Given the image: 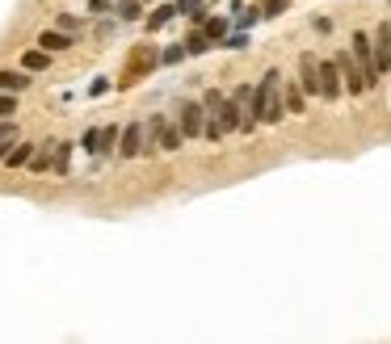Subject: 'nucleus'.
<instances>
[{"mask_svg":"<svg viewBox=\"0 0 391 344\" xmlns=\"http://www.w3.org/2000/svg\"><path fill=\"white\" fill-rule=\"evenodd\" d=\"M253 113H257V122H265V126H278L291 109H286V97H282V71L278 67H270L265 76H261V84H257V97H253Z\"/></svg>","mask_w":391,"mask_h":344,"instance_id":"nucleus-1","label":"nucleus"},{"mask_svg":"<svg viewBox=\"0 0 391 344\" xmlns=\"http://www.w3.org/2000/svg\"><path fill=\"white\" fill-rule=\"evenodd\" d=\"M350 50H354V59H358L362 76H366V88H375V84H379V63H375V38H366V34H354Z\"/></svg>","mask_w":391,"mask_h":344,"instance_id":"nucleus-2","label":"nucleus"},{"mask_svg":"<svg viewBox=\"0 0 391 344\" xmlns=\"http://www.w3.org/2000/svg\"><path fill=\"white\" fill-rule=\"evenodd\" d=\"M333 59H337V67H341V84H345V92L362 97V92H366V76H362V67H358V59H354V50H341V55H333Z\"/></svg>","mask_w":391,"mask_h":344,"instance_id":"nucleus-3","label":"nucleus"},{"mask_svg":"<svg viewBox=\"0 0 391 344\" xmlns=\"http://www.w3.org/2000/svg\"><path fill=\"white\" fill-rule=\"evenodd\" d=\"M202 118H206V105H202V101H181V109H177V126H181L185 139H198V135H202V126H206Z\"/></svg>","mask_w":391,"mask_h":344,"instance_id":"nucleus-4","label":"nucleus"},{"mask_svg":"<svg viewBox=\"0 0 391 344\" xmlns=\"http://www.w3.org/2000/svg\"><path fill=\"white\" fill-rule=\"evenodd\" d=\"M253 97H257V88H253V84H240V88L232 92V101H236V109H240V130H244V135H253V130H257V113H253Z\"/></svg>","mask_w":391,"mask_h":344,"instance_id":"nucleus-5","label":"nucleus"},{"mask_svg":"<svg viewBox=\"0 0 391 344\" xmlns=\"http://www.w3.org/2000/svg\"><path fill=\"white\" fill-rule=\"evenodd\" d=\"M341 92H345L341 67H337V59H324V63H320V97H324V101H337Z\"/></svg>","mask_w":391,"mask_h":344,"instance_id":"nucleus-6","label":"nucleus"},{"mask_svg":"<svg viewBox=\"0 0 391 344\" xmlns=\"http://www.w3.org/2000/svg\"><path fill=\"white\" fill-rule=\"evenodd\" d=\"M299 84H303L307 97H320V59H316L312 50L299 59Z\"/></svg>","mask_w":391,"mask_h":344,"instance_id":"nucleus-7","label":"nucleus"},{"mask_svg":"<svg viewBox=\"0 0 391 344\" xmlns=\"http://www.w3.org/2000/svg\"><path fill=\"white\" fill-rule=\"evenodd\" d=\"M122 147H118V156L122 160H135V156H143V122H131L126 130H122V139H118Z\"/></svg>","mask_w":391,"mask_h":344,"instance_id":"nucleus-8","label":"nucleus"},{"mask_svg":"<svg viewBox=\"0 0 391 344\" xmlns=\"http://www.w3.org/2000/svg\"><path fill=\"white\" fill-rule=\"evenodd\" d=\"M375 63H379V76L391 71V21H383L375 29Z\"/></svg>","mask_w":391,"mask_h":344,"instance_id":"nucleus-9","label":"nucleus"},{"mask_svg":"<svg viewBox=\"0 0 391 344\" xmlns=\"http://www.w3.org/2000/svg\"><path fill=\"white\" fill-rule=\"evenodd\" d=\"M156 63H160V55H156L152 46H147V50H139V55L131 59V67H126V76H122V84H135V80H139L143 71H152Z\"/></svg>","mask_w":391,"mask_h":344,"instance_id":"nucleus-10","label":"nucleus"},{"mask_svg":"<svg viewBox=\"0 0 391 344\" xmlns=\"http://www.w3.org/2000/svg\"><path fill=\"white\" fill-rule=\"evenodd\" d=\"M38 46L55 55V50H67V46H76V38H72L67 29H42V34H38Z\"/></svg>","mask_w":391,"mask_h":344,"instance_id":"nucleus-11","label":"nucleus"},{"mask_svg":"<svg viewBox=\"0 0 391 344\" xmlns=\"http://www.w3.org/2000/svg\"><path fill=\"white\" fill-rule=\"evenodd\" d=\"M211 118H219V126H223L227 135H232V130H240V109H236V101H232V97H223V105H219Z\"/></svg>","mask_w":391,"mask_h":344,"instance_id":"nucleus-12","label":"nucleus"},{"mask_svg":"<svg viewBox=\"0 0 391 344\" xmlns=\"http://www.w3.org/2000/svg\"><path fill=\"white\" fill-rule=\"evenodd\" d=\"M29 88V71L21 67V71H13V67H4L0 71V92H25Z\"/></svg>","mask_w":391,"mask_h":344,"instance_id":"nucleus-13","label":"nucleus"},{"mask_svg":"<svg viewBox=\"0 0 391 344\" xmlns=\"http://www.w3.org/2000/svg\"><path fill=\"white\" fill-rule=\"evenodd\" d=\"M29 168H34V172H51V168H55V143H38Z\"/></svg>","mask_w":391,"mask_h":344,"instance_id":"nucleus-14","label":"nucleus"},{"mask_svg":"<svg viewBox=\"0 0 391 344\" xmlns=\"http://www.w3.org/2000/svg\"><path fill=\"white\" fill-rule=\"evenodd\" d=\"M173 17H177V4H156V13H147V21H143V25L156 34V29H164Z\"/></svg>","mask_w":391,"mask_h":344,"instance_id":"nucleus-15","label":"nucleus"},{"mask_svg":"<svg viewBox=\"0 0 391 344\" xmlns=\"http://www.w3.org/2000/svg\"><path fill=\"white\" fill-rule=\"evenodd\" d=\"M181 143H185V135H181V126H173V122H164V126H160V151H181Z\"/></svg>","mask_w":391,"mask_h":344,"instance_id":"nucleus-16","label":"nucleus"},{"mask_svg":"<svg viewBox=\"0 0 391 344\" xmlns=\"http://www.w3.org/2000/svg\"><path fill=\"white\" fill-rule=\"evenodd\" d=\"M29 160H34V143H13V147H8V156H4V164H8V168H25Z\"/></svg>","mask_w":391,"mask_h":344,"instance_id":"nucleus-17","label":"nucleus"},{"mask_svg":"<svg viewBox=\"0 0 391 344\" xmlns=\"http://www.w3.org/2000/svg\"><path fill=\"white\" fill-rule=\"evenodd\" d=\"M185 50H190V55H206V50H211V38H206L202 25H194V29L185 34Z\"/></svg>","mask_w":391,"mask_h":344,"instance_id":"nucleus-18","label":"nucleus"},{"mask_svg":"<svg viewBox=\"0 0 391 344\" xmlns=\"http://www.w3.org/2000/svg\"><path fill=\"white\" fill-rule=\"evenodd\" d=\"M282 97H286V109H291V113H303V105H307V92H303V84H295V80H291V84L282 88Z\"/></svg>","mask_w":391,"mask_h":344,"instance_id":"nucleus-19","label":"nucleus"},{"mask_svg":"<svg viewBox=\"0 0 391 344\" xmlns=\"http://www.w3.org/2000/svg\"><path fill=\"white\" fill-rule=\"evenodd\" d=\"M21 67L25 71H46L51 67V50H25L21 55Z\"/></svg>","mask_w":391,"mask_h":344,"instance_id":"nucleus-20","label":"nucleus"},{"mask_svg":"<svg viewBox=\"0 0 391 344\" xmlns=\"http://www.w3.org/2000/svg\"><path fill=\"white\" fill-rule=\"evenodd\" d=\"M177 13H185L194 25H202L206 21V0H177Z\"/></svg>","mask_w":391,"mask_h":344,"instance_id":"nucleus-21","label":"nucleus"},{"mask_svg":"<svg viewBox=\"0 0 391 344\" xmlns=\"http://www.w3.org/2000/svg\"><path fill=\"white\" fill-rule=\"evenodd\" d=\"M114 13L122 21H139L143 17V0H114Z\"/></svg>","mask_w":391,"mask_h":344,"instance_id":"nucleus-22","label":"nucleus"},{"mask_svg":"<svg viewBox=\"0 0 391 344\" xmlns=\"http://www.w3.org/2000/svg\"><path fill=\"white\" fill-rule=\"evenodd\" d=\"M72 147L76 143H55V172L67 177V164H72Z\"/></svg>","mask_w":391,"mask_h":344,"instance_id":"nucleus-23","label":"nucleus"},{"mask_svg":"<svg viewBox=\"0 0 391 344\" xmlns=\"http://www.w3.org/2000/svg\"><path fill=\"white\" fill-rule=\"evenodd\" d=\"M118 139H122V130H118V126H105V130H101V143H97V156H110Z\"/></svg>","mask_w":391,"mask_h":344,"instance_id":"nucleus-24","label":"nucleus"},{"mask_svg":"<svg viewBox=\"0 0 391 344\" xmlns=\"http://www.w3.org/2000/svg\"><path fill=\"white\" fill-rule=\"evenodd\" d=\"M202 29H206L211 42H219V38L227 34V17H211V21H202Z\"/></svg>","mask_w":391,"mask_h":344,"instance_id":"nucleus-25","label":"nucleus"},{"mask_svg":"<svg viewBox=\"0 0 391 344\" xmlns=\"http://www.w3.org/2000/svg\"><path fill=\"white\" fill-rule=\"evenodd\" d=\"M185 55H190V50H185V42H177V46H168V50L160 55V63H168V67H173V63H181Z\"/></svg>","mask_w":391,"mask_h":344,"instance_id":"nucleus-26","label":"nucleus"},{"mask_svg":"<svg viewBox=\"0 0 391 344\" xmlns=\"http://www.w3.org/2000/svg\"><path fill=\"white\" fill-rule=\"evenodd\" d=\"M17 113V92H0V118H13Z\"/></svg>","mask_w":391,"mask_h":344,"instance_id":"nucleus-27","label":"nucleus"},{"mask_svg":"<svg viewBox=\"0 0 391 344\" xmlns=\"http://www.w3.org/2000/svg\"><path fill=\"white\" fill-rule=\"evenodd\" d=\"M97 143H101V130H84V135H80V147L93 151V156H97Z\"/></svg>","mask_w":391,"mask_h":344,"instance_id":"nucleus-28","label":"nucleus"},{"mask_svg":"<svg viewBox=\"0 0 391 344\" xmlns=\"http://www.w3.org/2000/svg\"><path fill=\"white\" fill-rule=\"evenodd\" d=\"M0 139H17V122L13 118H0Z\"/></svg>","mask_w":391,"mask_h":344,"instance_id":"nucleus-29","label":"nucleus"},{"mask_svg":"<svg viewBox=\"0 0 391 344\" xmlns=\"http://www.w3.org/2000/svg\"><path fill=\"white\" fill-rule=\"evenodd\" d=\"M76 25H80V21H76L72 13H59V29H67V34H76Z\"/></svg>","mask_w":391,"mask_h":344,"instance_id":"nucleus-30","label":"nucleus"},{"mask_svg":"<svg viewBox=\"0 0 391 344\" xmlns=\"http://www.w3.org/2000/svg\"><path fill=\"white\" fill-rule=\"evenodd\" d=\"M286 4H291V0H265V17H278Z\"/></svg>","mask_w":391,"mask_h":344,"instance_id":"nucleus-31","label":"nucleus"},{"mask_svg":"<svg viewBox=\"0 0 391 344\" xmlns=\"http://www.w3.org/2000/svg\"><path fill=\"white\" fill-rule=\"evenodd\" d=\"M114 0H88V13H110Z\"/></svg>","mask_w":391,"mask_h":344,"instance_id":"nucleus-32","label":"nucleus"},{"mask_svg":"<svg viewBox=\"0 0 391 344\" xmlns=\"http://www.w3.org/2000/svg\"><path fill=\"white\" fill-rule=\"evenodd\" d=\"M13 143H17V139H0V160L8 156V147H13Z\"/></svg>","mask_w":391,"mask_h":344,"instance_id":"nucleus-33","label":"nucleus"}]
</instances>
